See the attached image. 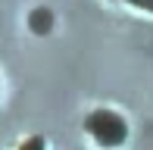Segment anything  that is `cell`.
<instances>
[{
    "mask_svg": "<svg viewBox=\"0 0 153 150\" xmlns=\"http://www.w3.org/2000/svg\"><path fill=\"white\" fill-rule=\"evenodd\" d=\"M34 147H38V144H31V147H25V150H34Z\"/></svg>",
    "mask_w": 153,
    "mask_h": 150,
    "instance_id": "2",
    "label": "cell"
},
{
    "mask_svg": "<svg viewBox=\"0 0 153 150\" xmlns=\"http://www.w3.org/2000/svg\"><path fill=\"white\" fill-rule=\"evenodd\" d=\"M88 131H91L94 138H100L103 144H119V141L125 138L122 119H119V116H113V113H106V110L94 113L91 119H88Z\"/></svg>",
    "mask_w": 153,
    "mask_h": 150,
    "instance_id": "1",
    "label": "cell"
}]
</instances>
